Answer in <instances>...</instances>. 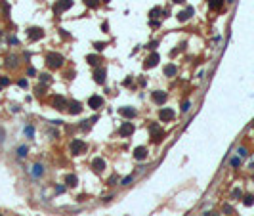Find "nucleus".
<instances>
[{
  "instance_id": "obj_1",
  "label": "nucleus",
  "mask_w": 254,
  "mask_h": 216,
  "mask_svg": "<svg viewBox=\"0 0 254 216\" xmlns=\"http://www.w3.org/2000/svg\"><path fill=\"white\" fill-rule=\"evenodd\" d=\"M63 56L61 54H57V52H48L46 54V63L50 65L52 69H59L61 65H63Z\"/></svg>"
},
{
  "instance_id": "obj_2",
  "label": "nucleus",
  "mask_w": 254,
  "mask_h": 216,
  "mask_svg": "<svg viewBox=\"0 0 254 216\" xmlns=\"http://www.w3.org/2000/svg\"><path fill=\"white\" fill-rule=\"evenodd\" d=\"M149 134H151V138H153V142L155 144H159L162 138H164V130L157 124V122H153L151 126H149Z\"/></svg>"
},
{
  "instance_id": "obj_3",
  "label": "nucleus",
  "mask_w": 254,
  "mask_h": 216,
  "mask_svg": "<svg viewBox=\"0 0 254 216\" xmlns=\"http://www.w3.org/2000/svg\"><path fill=\"white\" fill-rule=\"evenodd\" d=\"M42 37H44V29H40V27H29L27 29V38L32 40V42L40 40Z\"/></svg>"
},
{
  "instance_id": "obj_4",
  "label": "nucleus",
  "mask_w": 254,
  "mask_h": 216,
  "mask_svg": "<svg viewBox=\"0 0 254 216\" xmlns=\"http://www.w3.org/2000/svg\"><path fill=\"white\" fill-rule=\"evenodd\" d=\"M69 147H71V153L73 155H82V153H86V144L82 140H73Z\"/></svg>"
},
{
  "instance_id": "obj_5",
  "label": "nucleus",
  "mask_w": 254,
  "mask_h": 216,
  "mask_svg": "<svg viewBox=\"0 0 254 216\" xmlns=\"http://www.w3.org/2000/svg\"><path fill=\"white\" fill-rule=\"evenodd\" d=\"M94 80L97 84H105V80H107V71H105V67H95L94 69Z\"/></svg>"
},
{
  "instance_id": "obj_6",
  "label": "nucleus",
  "mask_w": 254,
  "mask_h": 216,
  "mask_svg": "<svg viewBox=\"0 0 254 216\" xmlns=\"http://www.w3.org/2000/svg\"><path fill=\"white\" fill-rule=\"evenodd\" d=\"M44 172H46V168H44L42 165H40V163H34V165H32L31 168H29V174H31V176H32L34 180L42 178V176H44Z\"/></svg>"
},
{
  "instance_id": "obj_7",
  "label": "nucleus",
  "mask_w": 254,
  "mask_h": 216,
  "mask_svg": "<svg viewBox=\"0 0 254 216\" xmlns=\"http://www.w3.org/2000/svg\"><path fill=\"white\" fill-rule=\"evenodd\" d=\"M67 105H69V103H67V100H65L63 96H54V98H52V107L57 109V111H63Z\"/></svg>"
},
{
  "instance_id": "obj_8",
  "label": "nucleus",
  "mask_w": 254,
  "mask_h": 216,
  "mask_svg": "<svg viewBox=\"0 0 254 216\" xmlns=\"http://www.w3.org/2000/svg\"><path fill=\"white\" fill-rule=\"evenodd\" d=\"M159 61H160L159 54H157V52H153V54H149V56L145 57V61H143V67H145V69H149V67H157V65H159Z\"/></svg>"
},
{
  "instance_id": "obj_9",
  "label": "nucleus",
  "mask_w": 254,
  "mask_h": 216,
  "mask_svg": "<svg viewBox=\"0 0 254 216\" xmlns=\"http://www.w3.org/2000/svg\"><path fill=\"white\" fill-rule=\"evenodd\" d=\"M166 92H162V90H155V92H151V100L153 103H157V105H162V103H166Z\"/></svg>"
},
{
  "instance_id": "obj_10",
  "label": "nucleus",
  "mask_w": 254,
  "mask_h": 216,
  "mask_svg": "<svg viewBox=\"0 0 254 216\" xmlns=\"http://www.w3.org/2000/svg\"><path fill=\"white\" fill-rule=\"evenodd\" d=\"M92 170L94 172H97V174H99V172H103L105 170V166H107V163H105V159H101V157H95V159H92Z\"/></svg>"
},
{
  "instance_id": "obj_11",
  "label": "nucleus",
  "mask_w": 254,
  "mask_h": 216,
  "mask_svg": "<svg viewBox=\"0 0 254 216\" xmlns=\"http://www.w3.org/2000/svg\"><path fill=\"white\" fill-rule=\"evenodd\" d=\"M103 105V98L101 96H90L88 98V107L94 109V111H97V109H101Z\"/></svg>"
},
{
  "instance_id": "obj_12",
  "label": "nucleus",
  "mask_w": 254,
  "mask_h": 216,
  "mask_svg": "<svg viewBox=\"0 0 254 216\" xmlns=\"http://www.w3.org/2000/svg\"><path fill=\"white\" fill-rule=\"evenodd\" d=\"M119 134H121V138H128V136H132V134H134V124H132V122H122L121 128H119Z\"/></svg>"
},
{
  "instance_id": "obj_13",
  "label": "nucleus",
  "mask_w": 254,
  "mask_h": 216,
  "mask_svg": "<svg viewBox=\"0 0 254 216\" xmlns=\"http://www.w3.org/2000/svg\"><path fill=\"white\" fill-rule=\"evenodd\" d=\"M73 6V0H59L56 6H54V12H56V15H59L61 12H65V10H69V8Z\"/></svg>"
},
{
  "instance_id": "obj_14",
  "label": "nucleus",
  "mask_w": 254,
  "mask_h": 216,
  "mask_svg": "<svg viewBox=\"0 0 254 216\" xmlns=\"http://www.w3.org/2000/svg\"><path fill=\"white\" fill-rule=\"evenodd\" d=\"M191 15H193V8H191V6H187L185 10H182V12L176 13V17H178L180 23H185L187 19H191Z\"/></svg>"
},
{
  "instance_id": "obj_15",
  "label": "nucleus",
  "mask_w": 254,
  "mask_h": 216,
  "mask_svg": "<svg viewBox=\"0 0 254 216\" xmlns=\"http://www.w3.org/2000/svg\"><path fill=\"white\" fill-rule=\"evenodd\" d=\"M136 113H138V111H136L134 107H128V105H126V107H119V115L124 117V119H134Z\"/></svg>"
},
{
  "instance_id": "obj_16",
  "label": "nucleus",
  "mask_w": 254,
  "mask_h": 216,
  "mask_svg": "<svg viewBox=\"0 0 254 216\" xmlns=\"http://www.w3.org/2000/svg\"><path fill=\"white\" fill-rule=\"evenodd\" d=\"M134 159L136 161H145L147 159V147H143V146L136 147V149H134Z\"/></svg>"
},
{
  "instance_id": "obj_17",
  "label": "nucleus",
  "mask_w": 254,
  "mask_h": 216,
  "mask_svg": "<svg viewBox=\"0 0 254 216\" xmlns=\"http://www.w3.org/2000/svg\"><path fill=\"white\" fill-rule=\"evenodd\" d=\"M174 115H176V113H174L172 109L166 107V109H160V111H159V119H160V121H172V119H174Z\"/></svg>"
},
{
  "instance_id": "obj_18",
  "label": "nucleus",
  "mask_w": 254,
  "mask_h": 216,
  "mask_svg": "<svg viewBox=\"0 0 254 216\" xmlns=\"http://www.w3.org/2000/svg\"><path fill=\"white\" fill-rule=\"evenodd\" d=\"M67 107H69V113H71V115H78V113H82V103H80V102H71L69 105H67Z\"/></svg>"
},
{
  "instance_id": "obj_19",
  "label": "nucleus",
  "mask_w": 254,
  "mask_h": 216,
  "mask_svg": "<svg viewBox=\"0 0 254 216\" xmlns=\"http://www.w3.org/2000/svg\"><path fill=\"white\" fill-rule=\"evenodd\" d=\"M97 119H99V117H97V115H95V117H92V119H86V121H82V124H80V130H82V132H88L90 128H92V124H94L95 121H97Z\"/></svg>"
},
{
  "instance_id": "obj_20",
  "label": "nucleus",
  "mask_w": 254,
  "mask_h": 216,
  "mask_svg": "<svg viewBox=\"0 0 254 216\" xmlns=\"http://www.w3.org/2000/svg\"><path fill=\"white\" fill-rule=\"evenodd\" d=\"M76 184H78V178H76L75 174H67V176H65V185H67V187H75Z\"/></svg>"
},
{
  "instance_id": "obj_21",
  "label": "nucleus",
  "mask_w": 254,
  "mask_h": 216,
  "mask_svg": "<svg viewBox=\"0 0 254 216\" xmlns=\"http://www.w3.org/2000/svg\"><path fill=\"white\" fill-rule=\"evenodd\" d=\"M86 61H88V65H92V67H99V61H101V59H99V56H94V54H92V56H86Z\"/></svg>"
},
{
  "instance_id": "obj_22",
  "label": "nucleus",
  "mask_w": 254,
  "mask_h": 216,
  "mask_svg": "<svg viewBox=\"0 0 254 216\" xmlns=\"http://www.w3.org/2000/svg\"><path fill=\"white\" fill-rule=\"evenodd\" d=\"M176 73H178V67H176L174 63H168L164 67V75L166 76H176Z\"/></svg>"
},
{
  "instance_id": "obj_23",
  "label": "nucleus",
  "mask_w": 254,
  "mask_h": 216,
  "mask_svg": "<svg viewBox=\"0 0 254 216\" xmlns=\"http://www.w3.org/2000/svg\"><path fill=\"white\" fill-rule=\"evenodd\" d=\"M241 165H243V159L239 155H235V157L229 159V166H231V168H241Z\"/></svg>"
},
{
  "instance_id": "obj_24",
  "label": "nucleus",
  "mask_w": 254,
  "mask_h": 216,
  "mask_svg": "<svg viewBox=\"0 0 254 216\" xmlns=\"http://www.w3.org/2000/svg\"><path fill=\"white\" fill-rule=\"evenodd\" d=\"M27 153H29V146H19L17 151H15V155H17V159H25Z\"/></svg>"
},
{
  "instance_id": "obj_25",
  "label": "nucleus",
  "mask_w": 254,
  "mask_h": 216,
  "mask_svg": "<svg viewBox=\"0 0 254 216\" xmlns=\"http://www.w3.org/2000/svg\"><path fill=\"white\" fill-rule=\"evenodd\" d=\"M237 155H239L241 159H248V157H250V151H248L245 146H239L237 147Z\"/></svg>"
},
{
  "instance_id": "obj_26",
  "label": "nucleus",
  "mask_w": 254,
  "mask_h": 216,
  "mask_svg": "<svg viewBox=\"0 0 254 216\" xmlns=\"http://www.w3.org/2000/svg\"><path fill=\"white\" fill-rule=\"evenodd\" d=\"M243 205H245V207H252L254 205V195L252 193H247V195H243Z\"/></svg>"
},
{
  "instance_id": "obj_27",
  "label": "nucleus",
  "mask_w": 254,
  "mask_h": 216,
  "mask_svg": "<svg viewBox=\"0 0 254 216\" xmlns=\"http://www.w3.org/2000/svg\"><path fill=\"white\" fill-rule=\"evenodd\" d=\"M223 2L225 0H208V6H210V10H220L223 6Z\"/></svg>"
},
{
  "instance_id": "obj_28",
  "label": "nucleus",
  "mask_w": 254,
  "mask_h": 216,
  "mask_svg": "<svg viewBox=\"0 0 254 216\" xmlns=\"http://www.w3.org/2000/svg\"><path fill=\"white\" fill-rule=\"evenodd\" d=\"M231 199H235V201H241L243 199V189L241 187H235V189L231 191Z\"/></svg>"
},
{
  "instance_id": "obj_29",
  "label": "nucleus",
  "mask_w": 254,
  "mask_h": 216,
  "mask_svg": "<svg viewBox=\"0 0 254 216\" xmlns=\"http://www.w3.org/2000/svg\"><path fill=\"white\" fill-rule=\"evenodd\" d=\"M160 13H162V10H160L159 6L153 8L151 12H149V19H157V17H160Z\"/></svg>"
},
{
  "instance_id": "obj_30",
  "label": "nucleus",
  "mask_w": 254,
  "mask_h": 216,
  "mask_svg": "<svg viewBox=\"0 0 254 216\" xmlns=\"http://www.w3.org/2000/svg\"><path fill=\"white\" fill-rule=\"evenodd\" d=\"M134 182V174H130V176H126V178L121 180V185H124V187H128V185H132Z\"/></svg>"
},
{
  "instance_id": "obj_31",
  "label": "nucleus",
  "mask_w": 254,
  "mask_h": 216,
  "mask_svg": "<svg viewBox=\"0 0 254 216\" xmlns=\"http://www.w3.org/2000/svg\"><path fill=\"white\" fill-rule=\"evenodd\" d=\"M25 136L27 138H34V126L32 124H27L25 126Z\"/></svg>"
},
{
  "instance_id": "obj_32",
  "label": "nucleus",
  "mask_w": 254,
  "mask_h": 216,
  "mask_svg": "<svg viewBox=\"0 0 254 216\" xmlns=\"http://www.w3.org/2000/svg\"><path fill=\"white\" fill-rule=\"evenodd\" d=\"M84 4L90 6V8H97L99 6V0H84Z\"/></svg>"
},
{
  "instance_id": "obj_33",
  "label": "nucleus",
  "mask_w": 254,
  "mask_h": 216,
  "mask_svg": "<svg viewBox=\"0 0 254 216\" xmlns=\"http://www.w3.org/2000/svg\"><path fill=\"white\" fill-rule=\"evenodd\" d=\"M189 109H191V102L187 100V102H184V103H182V113H187Z\"/></svg>"
},
{
  "instance_id": "obj_34",
  "label": "nucleus",
  "mask_w": 254,
  "mask_h": 216,
  "mask_svg": "<svg viewBox=\"0 0 254 216\" xmlns=\"http://www.w3.org/2000/svg\"><path fill=\"white\" fill-rule=\"evenodd\" d=\"M8 67H15L17 65V57H8Z\"/></svg>"
},
{
  "instance_id": "obj_35",
  "label": "nucleus",
  "mask_w": 254,
  "mask_h": 216,
  "mask_svg": "<svg viewBox=\"0 0 254 216\" xmlns=\"http://www.w3.org/2000/svg\"><path fill=\"white\" fill-rule=\"evenodd\" d=\"M223 214H233V207L231 205H223Z\"/></svg>"
},
{
  "instance_id": "obj_36",
  "label": "nucleus",
  "mask_w": 254,
  "mask_h": 216,
  "mask_svg": "<svg viewBox=\"0 0 254 216\" xmlns=\"http://www.w3.org/2000/svg\"><path fill=\"white\" fill-rule=\"evenodd\" d=\"M94 46H95V50L97 52H101V50H105V46L107 44H105V42H94Z\"/></svg>"
},
{
  "instance_id": "obj_37",
  "label": "nucleus",
  "mask_w": 254,
  "mask_h": 216,
  "mask_svg": "<svg viewBox=\"0 0 254 216\" xmlns=\"http://www.w3.org/2000/svg\"><path fill=\"white\" fill-rule=\"evenodd\" d=\"M52 78H50V75H40V82H44V84H48Z\"/></svg>"
},
{
  "instance_id": "obj_38",
  "label": "nucleus",
  "mask_w": 254,
  "mask_h": 216,
  "mask_svg": "<svg viewBox=\"0 0 254 216\" xmlns=\"http://www.w3.org/2000/svg\"><path fill=\"white\" fill-rule=\"evenodd\" d=\"M4 140H6V132H4V128L0 126V146L4 144Z\"/></svg>"
},
{
  "instance_id": "obj_39",
  "label": "nucleus",
  "mask_w": 254,
  "mask_h": 216,
  "mask_svg": "<svg viewBox=\"0 0 254 216\" xmlns=\"http://www.w3.org/2000/svg\"><path fill=\"white\" fill-rule=\"evenodd\" d=\"M157 46H159V40H153V42H149V44H147V48H149V50H155Z\"/></svg>"
},
{
  "instance_id": "obj_40",
  "label": "nucleus",
  "mask_w": 254,
  "mask_h": 216,
  "mask_svg": "<svg viewBox=\"0 0 254 216\" xmlns=\"http://www.w3.org/2000/svg\"><path fill=\"white\" fill-rule=\"evenodd\" d=\"M8 84H10V78L8 76H2L0 78V86H8Z\"/></svg>"
},
{
  "instance_id": "obj_41",
  "label": "nucleus",
  "mask_w": 254,
  "mask_h": 216,
  "mask_svg": "<svg viewBox=\"0 0 254 216\" xmlns=\"http://www.w3.org/2000/svg\"><path fill=\"white\" fill-rule=\"evenodd\" d=\"M117 180H119V178H117V174H113V176L109 178V182H107V184H109V185H115V184H117Z\"/></svg>"
},
{
  "instance_id": "obj_42",
  "label": "nucleus",
  "mask_w": 254,
  "mask_h": 216,
  "mask_svg": "<svg viewBox=\"0 0 254 216\" xmlns=\"http://www.w3.org/2000/svg\"><path fill=\"white\" fill-rule=\"evenodd\" d=\"M27 75H29V76H34V75H36V69H34V67H29V69H27Z\"/></svg>"
},
{
  "instance_id": "obj_43",
  "label": "nucleus",
  "mask_w": 254,
  "mask_h": 216,
  "mask_svg": "<svg viewBox=\"0 0 254 216\" xmlns=\"http://www.w3.org/2000/svg\"><path fill=\"white\" fill-rule=\"evenodd\" d=\"M10 111H12V113H17V111H19V105H17V103H12V105H10Z\"/></svg>"
},
{
  "instance_id": "obj_44",
  "label": "nucleus",
  "mask_w": 254,
  "mask_h": 216,
  "mask_svg": "<svg viewBox=\"0 0 254 216\" xmlns=\"http://www.w3.org/2000/svg\"><path fill=\"white\" fill-rule=\"evenodd\" d=\"M59 35H61L63 38H71V35H69L67 31H65V29H59Z\"/></svg>"
},
{
  "instance_id": "obj_45",
  "label": "nucleus",
  "mask_w": 254,
  "mask_h": 216,
  "mask_svg": "<svg viewBox=\"0 0 254 216\" xmlns=\"http://www.w3.org/2000/svg\"><path fill=\"white\" fill-rule=\"evenodd\" d=\"M149 25H151V27H159L160 21H157V19H149Z\"/></svg>"
},
{
  "instance_id": "obj_46",
  "label": "nucleus",
  "mask_w": 254,
  "mask_h": 216,
  "mask_svg": "<svg viewBox=\"0 0 254 216\" xmlns=\"http://www.w3.org/2000/svg\"><path fill=\"white\" fill-rule=\"evenodd\" d=\"M56 191L57 193H65V185H56Z\"/></svg>"
},
{
  "instance_id": "obj_47",
  "label": "nucleus",
  "mask_w": 254,
  "mask_h": 216,
  "mask_svg": "<svg viewBox=\"0 0 254 216\" xmlns=\"http://www.w3.org/2000/svg\"><path fill=\"white\" fill-rule=\"evenodd\" d=\"M8 42H10V44H17V38H15V37H10V38H8Z\"/></svg>"
},
{
  "instance_id": "obj_48",
  "label": "nucleus",
  "mask_w": 254,
  "mask_h": 216,
  "mask_svg": "<svg viewBox=\"0 0 254 216\" xmlns=\"http://www.w3.org/2000/svg\"><path fill=\"white\" fill-rule=\"evenodd\" d=\"M19 86H21V88H25V86H27V80H25V78H21V80H19Z\"/></svg>"
},
{
  "instance_id": "obj_49",
  "label": "nucleus",
  "mask_w": 254,
  "mask_h": 216,
  "mask_svg": "<svg viewBox=\"0 0 254 216\" xmlns=\"http://www.w3.org/2000/svg\"><path fill=\"white\" fill-rule=\"evenodd\" d=\"M172 2H174V4H184L185 0H172Z\"/></svg>"
},
{
  "instance_id": "obj_50",
  "label": "nucleus",
  "mask_w": 254,
  "mask_h": 216,
  "mask_svg": "<svg viewBox=\"0 0 254 216\" xmlns=\"http://www.w3.org/2000/svg\"><path fill=\"white\" fill-rule=\"evenodd\" d=\"M206 216H220L218 212H206Z\"/></svg>"
},
{
  "instance_id": "obj_51",
  "label": "nucleus",
  "mask_w": 254,
  "mask_h": 216,
  "mask_svg": "<svg viewBox=\"0 0 254 216\" xmlns=\"http://www.w3.org/2000/svg\"><path fill=\"white\" fill-rule=\"evenodd\" d=\"M225 2H227V4H233V2H235V0H225Z\"/></svg>"
},
{
  "instance_id": "obj_52",
  "label": "nucleus",
  "mask_w": 254,
  "mask_h": 216,
  "mask_svg": "<svg viewBox=\"0 0 254 216\" xmlns=\"http://www.w3.org/2000/svg\"><path fill=\"white\" fill-rule=\"evenodd\" d=\"M0 90H2V86H0Z\"/></svg>"
},
{
  "instance_id": "obj_53",
  "label": "nucleus",
  "mask_w": 254,
  "mask_h": 216,
  "mask_svg": "<svg viewBox=\"0 0 254 216\" xmlns=\"http://www.w3.org/2000/svg\"><path fill=\"white\" fill-rule=\"evenodd\" d=\"M0 216H2V214H0Z\"/></svg>"
}]
</instances>
